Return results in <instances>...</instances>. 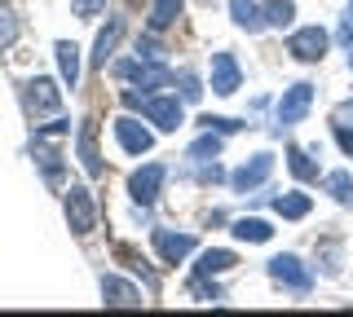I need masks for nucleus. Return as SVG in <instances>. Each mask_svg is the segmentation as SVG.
<instances>
[{"label":"nucleus","instance_id":"1","mask_svg":"<svg viewBox=\"0 0 353 317\" xmlns=\"http://www.w3.org/2000/svg\"><path fill=\"white\" fill-rule=\"evenodd\" d=\"M124 111H141L146 124H154L159 133H176L185 124V102L181 97H168V93H137V89H124L119 93Z\"/></svg>","mask_w":353,"mask_h":317},{"label":"nucleus","instance_id":"2","mask_svg":"<svg viewBox=\"0 0 353 317\" xmlns=\"http://www.w3.org/2000/svg\"><path fill=\"white\" fill-rule=\"evenodd\" d=\"M110 75L115 80H128L132 89H141V93H159V89H168L172 84V71H168V62H154V58H119V62H110Z\"/></svg>","mask_w":353,"mask_h":317},{"label":"nucleus","instance_id":"3","mask_svg":"<svg viewBox=\"0 0 353 317\" xmlns=\"http://www.w3.org/2000/svg\"><path fill=\"white\" fill-rule=\"evenodd\" d=\"M62 212H66V225H71L75 238H88L97 229V203H93V190L80 181H71L62 190Z\"/></svg>","mask_w":353,"mask_h":317},{"label":"nucleus","instance_id":"4","mask_svg":"<svg viewBox=\"0 0 353 317\" xmlns=\"http://www.w3.org/2000/svg\"><path fill=\"white\" fill-rule=\"evenodd\" d=\"M18 93H22V111H27L31 119H44V115H58V111H62V89L49 80V75L27 80Z\"/></svg>","mask_w":353,"mask_h":317},{"label":"nucleus","instance_id":"5","mask_svg":"<svg viewBox=\"0 0 353 317\" xmlns=\"http://www.w3.org/2000/svg\"><path fill=\"white\" fill-rule=\"evenodd\" d=\"M265 269H270V278L279 282L283 291H292V295H309V291H314V273H309V265H305L301 256H292V251L274 256Z\"/></svg>","mask_w":353,"mask_h":317},{"label":"nucleus","instance_id":"6","mask_svg":"<svg viewBox=\"0 0 353 317\" xmlns=\"http://www.w3.org/2000/svg\"><path fill=\"white\" fill-rule=\"evenodd\" d=\"M163 181H168V168L163 163H141L137 172L128 177V199L146 212V207L159 199V190H163Z\"/></svg>","mask_w":353,"mask_h":317},{"label":"nucleus","instance_id":"7","mask_svg":"<svg viewBox=\"0 0 353 317\" xmlns=\"http://www.w3.org/2000/svg\"><path fill=\"white\" fill-rule=\"evenodd\" d=\"M327 45H331V36H327L323 27H296L292 36H287V53H292L296 62H305V67L323 62L327 58Z\"/></svg>","mask_w":353,"mask_h":317},{"label":"nucleus","instance_id":"8","mask_svg":"<svg viewBox=\"0 0 353 317\" xmlns=\"http://www.w3.org/2000/svg\"><path fill=\"white\" fill-rule=\"evenodd\" d=\"M309 106H314V84H292V89H283L279 106H274V115H279V128H296L301 119L309 115Z\"/></svg>","mask_w":353,"mask_h":317},{"label":"nucleus","instance_id":"9","mask_svg":"<svg viewBox=\"0 0 353 317\" xmlns=\"http://www.w3.org/2000/svg\"><path fill=\"white\" fill-rule=\"evenodd\" d=\"M270 172H274V155H252L248 163H239V168L230 172V190L252 194V190H261V185L270 181Z\"/></svg>","mask_w":353,"mask_h":317},{"label":"nucleus","instance_id":"10","mask_svg":"<svg viewBox=\"0 0 353 317\" xmlns=\"http://www.w3.org/2000/svg\"><path fill=\"white\" fill-rule=\"evenodd\" d=\"M150 243L159 251L163 265H181L185 256H194L199 251V238L194 234H172V229H150Z\"/></svg>","mask_w":353,"mask_h":317},{"label":"nucleus","instance_id":"11","mask_svg":"<svg viewBox=\"0 0 353 317\" xmlns=\"http://www.w3.org/2000/svg\"><path fill=\"white\" fill-rule=\"evenodd\" d=\"M115 141H119V150H124V155H146V150L154 146V133L146 124H141L137 115H119L115 119Z\"/></svg>","mask_w":353,"mask_h":317},{"label":"nucleus","instance_id":"12","mask_svg":"<svg viewBox=\"0 0 353 317\" xmlns=\"http://www.w3.org/2000/svg\"><path fill=\"white\" fill-rule=\"evenodd\" d=\"M208 89H212L216 97H234L243 89V71H239V62H234L230 49L212 53V80H208Z\"/></svg>","mask_w":353,"mask_h":317},{"label":"nucleus","instance_id":"13","mask_svg":"<svg viewBox=\"0 0 353 317\" xmlns=\"http://www.w3.org/2000/svg\"><path fill=\"white\" fill-rule=\"evenodd\" d=\"M75 155H80V163H84V172L88 177H102V150H97V124L93 119H80V124H75Z\"/></svg>","mask_w":353,"mask_h":317},{"label":"nucleus","instance_id":"14","mask_svg":"<svg viewBox=\"0 0 353 317\" xmlns=\"http://www.w3.org/2000/svg\"><path fill=\"white\" fill-rule=\"evenodd\" d=\"M102 304L106 309H141V291L132 287V282H124L119 273H102Z\"/></svg>","mask_w":353,"mask_h":317},{"label":"nucleus","instance_id":"15","mask_svg":"<svg viewBox=\"0 0 353 317\" xmlns=\"http://www.w3.org/2000/svg\"><path fill=\"white\" fill-rule=\"evenodd\" d=\"M124 31H128L124 18H119V14H106V27L97 31V40H93V67H97V71H106V62H110V53L119 49Z\"/></svg>","mask_w":353,"mask_h":317},{"label":"nucleus","instance_id":"16","mask_svg":"<svg viewBox=\"0 0 353 317\" xmlns=\"http://www.w3.org/2000/svg\"><path fill=\"white\" fill-rule=\"evenodd\" d=\"M230 23H234L239 31H248V36L265 31V9H261V0H230Z\"/></svg>","mask_w":353,"mask_h":317},{"label":"nucleus","instance_id":"17","mask_svg":"<svg viewBox=\"0 0 353 317\" xmlns=\"http://www.w3.org/2000/svg\"><path fill=\"white\" fill-rule=\"evenodd\" d=\"M185 14V0H150V14H146V31L163 36L168 27H176V18Z\"/></svg>","mask_w":353,"mask_h":317},{"label":"nucleus","instance_id":"18","mask_svg":"<svg viewBox=\"0 0 353 317\" xmlns=\"http://www.w3.org/2000/svg\"><path fill=\"white\" fill-rule=\"evenodd\" d=\"M53 58H58V75H62L66 89H80V45L58 40V45H53Z\"/></svg>","mask_w":353,"mask_h":317},{"label":"nucleus","instance_id":"19","mask_svg":"<svg viewBox=\"0 0 353 317\" xmlns=\"http://www.w3.org/2000/svg\"><path fill=\"white\" fill-rule=\"evenodd\" d=\"M234 265H239V256L230 247H212V251H199L194 273H199V278H221V273H230Z\"/></svg>","mask_w":353,"mask_h":317},{"label":"nucleus","instance_id":"20","mask_svg":"<svg viewBox=\"0 0 353 317\" xmlns=\"http://www.w3.org/2000/svg\"><path fill=\"white\" fill-rule=\"evenodd\" d=\"M287 168H292V177L301 181V185H314L323 172H318V159H314V150H305V146H287Z\"/></svg>","mask_w":353,"mask_h":317},{"label":"nucleus","instance_id":"21","mask_svg":"<svg viewBox=\"0 0 353 317\" xmlns=\"http://www.w3.org/2000/svg\"><path fill=\"white\" fill-rule=\"evenodd\" d=\"M314 199H309L305 190H287V194H274V212L283 216V221H305Z\"/></svg>","mask_w":353,"mask_h":317},{"label":"nucleus","instance_id":"22","mask_svg":"<svg viewBox=\"0 0 353 317\" xmlns=\"http://www.w3.org/2000/svg\"><path fill=\"white\" fill-rule=\"evenodd\" d=\"M230 234H234L239 243H270L274 229H270V221H261V216H239Z\"/></svg>","mask_w":353,"mask_h":317},{"label":"nucleus","instance_id":"23","mask_svg":"<svg viewBox=\"0 0 353 317\" xmlns=\"http://www.w3.org/2000/svg\"><path fill=\"white\" fill-rule=\"evenodd\" d=\"M261 9H265V27H292L296 23V5L292 0H261Z\"/></svg>","mask_w":353,"mask_h":317},{"label":"nucleus","instance_id":"24","mask_svg":"<svg viewBox=\"0 0 353 317\" xmlns=\"http://www.w3.org/2000/svg\"><path fill=\"white\" fill-rule=\"evenodd\" d=\"M323 190H327L340 207L353 203V177H349V172H327V177H323Z\"/></svg>","mask_w":353,"mask_h":317},{"label":"nucleus","instance_id":"25","mask_svg":"<svg viewBox=\"0 0 353 317\" xmlns=\"http://www.w3.org/2000/svg\"><path fill=\"white\" fill-rule=\"evenodd\" d=\"M185 155H190L194 163H212V159L221 155V133H208V128H203V137H199L194 146L185 150Z\"/></svg>","mask_w":353,"mask_h":317},{"label":"nucleus","instance_id":"26","mask_svg":"<svg viewBox=\"0 0 353 317\" xmlns=\"http://www.w3.org/2000/svg\"><path fill=\"white\" fill-rule=\"evenodd\" d=\"M199 128L230 137V133H243V128H248V119H230V115H199Z\"/></svg>","mask_w":353,"mask_h":317},{"label":"nucleus","instance_id":"27","mask_svg":"<svg viewBox=\"0 0 353 317\" xmlns=\"http://www.w3.org/2000/svg\"><path fill=\"white\" fill-rule=\"evenodd\" d=\"M18 36H22V23L9 14V5H0V53H5L9 45H18Z\"/></svg>","mask_w":353,"mask_h":317},{"label":"nucleus","instance_id":"28","mask_svg":"<svg viewBox=\"0 0 353 317\" xmlns=\"http://www.w3.org/2000/svg\"><path fill=\"white\" fill-rule=\"evenodd\" d=\"M190 291H194V295H199V300H203V304H221V300H225L216 282H212V278H199V273L190 278Z\"/></svg>","mask_w":353,"mask_h":317},{"label":"nucleus","instance_id":"29","mask_svg":"<svg viewBox=\"0 0 353 317\" xmlns=\"http://www.w3.org/2000/svg\"><path fill=\"white\" fill-rule=\"evenodd\" d=\"M176 89H181V102H199V97H203V84H199L194 71H181V75H176Z\"/></svg>","mask_w":353,"mask_h":317},{"label":"nucleus","instance_id":"30","mask_svg":"<svg viewBox=\"0 0 353 317\" xmlns=\"http://www.w3.org/2000/svg\"><path fill=\"white\" fill-rule=\"evenodd\" d=\"M102 9H106V0H71V14H75V18H84V23H93Z\"/></svg>","mask_w":353,"mask_h":317},{"label":"nucleus","instance_id":"31","mask_svg":"<svg viewBox=\"0 0 353 317\" xmlns=\"http://www.w3.org/2000/svg\"><path fill=\"white\" fill-rule=\"evenodd\" d=\"M336 40L345 49H353V0L345 5V18H340V27H336Z\"/></svg>","mask_w":353,"mask_h":317},{"label":"nucleus","instance_id":"32","mask_svg":"<svg viewBox=\"0 0 353 317\" xmlns=\"http://www.w3.org/2000/svg\"><path fill=\"white\" fill-rule=\"evenodd\" d=\"M137 58H154V62L163 58V45H159V40H154V31H146V36L137 40Z\"/></svg>","mask_w":353,"mask_h":317},{"label":"nucleus","instance_id":"33","mask_svg":"<svg viewBox=\"0 0 353 317\" xmlns=\"http://www.w3.org/2000/svg\"><path fill=\"white\" fill-rule=\"evenodd\" d=\"M336 146L353 159V128H349V124H336Z\"/></svg>","mask_w":353,"mask_h":317},{"label":"nucleus","instance_id":"34","mask_svg":"<svg viewBox=\"0 0 353 317\" xmlns=\"http://www.w3.org/2000/svg\"><path fill=\"white\" fill-rule=\"evenodd\" d=\"M349 71H353V49H349Z\"/></svg>","mask_w":353,"mask_h":317},{"label":"nucleus","instance_id":"35","mask_svg":"<svg viewBox=\"0 0 353 317\" xmlns=\"http://www.w3.org/2000/svg\"><path fill=\"white\" fill-rule=\"evenodd\" d=\"M0 5H9V0H0Z\"/></svg>","mask_w":353,"mask_h":317}]
</instances>
